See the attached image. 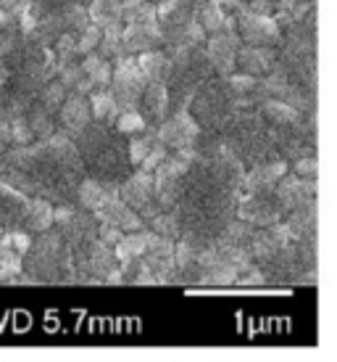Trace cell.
I'll return each mask as SVG.
<instances>
[{"label":"cell","mask_w":337,"mask_h":362,"mask_svg":"<svg viewBox=\"0 0 337 362\" xmlns=\"http://www.w3.org/2000/svg\"><path fill=\"white\" fill-rule=\"evenodd\" d=\"M61 122L74 132H82L87 127V106L82 103V98H71L63 111H61Z\"/></svg>","instance_id":"cell-1"},{"label":"cell","mask_w":337,"mask_h":362,"mask_svg":"<svg viewBox=\"0 0 337 362\" xmlns=\"http://www.w3.org/2000/svg\"><path fill=\"white\" fill-rule=\"evenodd\" d=\"M11 122H6V119H0V153L6 156L8 153V146H11Z\"/></svg>","instance_id":"cell-2"}]
</instances>
